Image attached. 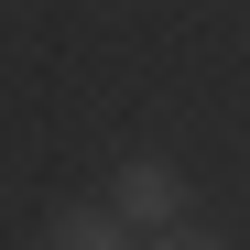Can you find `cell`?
I'll return each mask as SVG.
<instances>
[{
  "label": "cell",
  "mask_w": 250,
  "mask_h": 250,
  "mask_svg": "<svg viewBox=\"0 0 250 250\" xmlns=\"http://www.w3.org/2000/svg\"><path fill=\"white\" fill-rule=\"evenodd\" d=\"M44 250H131V229H120L109 207L76 196V207H55V218H44Z\"/></svg>",
  "instance_id": "cell-2"
},
{
  "label": "cell",
  "mask_w": 250,
  "mask_h": 250,
  "mask_svg": "<svg viewBox=\"0 0 250 250\" xmlns=\"http://www.w3.org/2000/svg\"><path fill=\"white\" fill-rule=\"evenodd\" d=\"M152 250H229L218 229H152Z\"/></svg>",
  "instance_id": "cell-3"
},
{
  "label": "cell",
  "mask_w": 250,
  "mask_h": 250,
  "mask_svg": "<svg viewBox=\"0 0 250 250\" xmlns=\"http://www.w3.org/2000/svg\"><path fill=\"white\" fill-rule=\"evenodd\" d=\"M109 218H120V229H185V218H196V185H185V163L131 152V163L109 174Z\"/></svg>",
  "instance_id": "cell-1"
}]
</instances>
